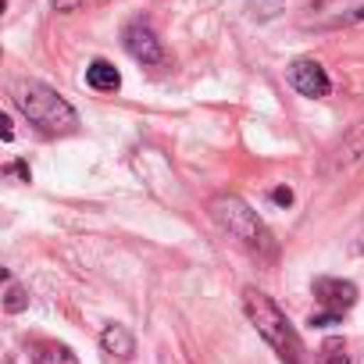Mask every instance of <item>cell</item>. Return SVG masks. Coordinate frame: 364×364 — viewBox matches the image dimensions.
Returning <instances> with one entry per match:
<instances>
[{
  "mask_svg": "<svg viewBox=\"0 0 364 364\" xmlns=\"http://www.w3.org/2000/svg\"><path fill=\"white\" fill-rule=\"evenodd\" d=\"M208 215L215 218V225H218L225 236H232V240H236L240 247H247L250 254H257V257H275V254H279V243H275L272 229L264 225V218H261L243 197H236V193H218V197L208 200Z\"/></svg>",
  "mask_w": 364,
  "mask_h": 364,
  "instance_id": "1",
  "label": "cell"
},
{
  "mask_svg": "<svg viewBox=\"0 0 364 364\" xmlns=\"http://www.w3.org/2000/svg\"><path fill=\"white\" fill-rule=\"evenodd\" d=\"M243 311H247V321L257 328V336H261L286 364H300V360H304L300 332L293 328V321L279 311V304H275L268 293L247 286V289H243Z\"/></svg>",
  "mask_w": 364,
  "mask_h": 364,
  "instance_id": "2",
  "label": "cell"
},
{
  "mask_svg": "<svg viewBox=\"0 0 364 364\" xmlns=\"http://www.w3.org/2000/svg\"><path fill=\"white\" fill-rule=\"evenodd\" d=\"M15 107H18L40 132H47V136H72V132L79 129L75 107H72L58 90H50L47 82L29 79V82L15 86Z\"/></svg>",
  "mask_w": 364,
  "mask_h": 364,
  "instance_id": "3",
  "label": "cell"
},
{
  "mask_svg": "<svg viewBox=\"0 0 364 364\" xmlns=\"http://www.w3.org/2000/svg\"><path fill=\"white\" fill-rule=\"evenodd\" d=\"M360 22H364V0H314L300 15V29H307V33L350 29Z\"/></svg>",
  "mask_w": 364,
  "mask_h": 364,
  "instance_id": "4",
  "label": "cell"
},
{
  "mask_svg": "<svg viewBox=\"0 0 364 364\" xmlns=\"http://www.w3.org/2000/svg\"><path fill=\"white\" fill-rule=\"evenodd\" d=\"M364 168V118L336 143V150L321 161V178L325 182H346Z\"/></svg>",
  "mask_w": 364,
  "mask_h": 364,
  "instance_id": "5",
  "label": "cell"
},
{
  "mask_svg": "<svg viewBox=\"0 0 364 364\" xmlns=\"http://www.w3.org/2000/svg\"><path fill=\"white\" fill-rule=\"evenodd\" d=\"M289 86H293L300 97L321 100V97H328L332 79H328V72H325L314 58H300V61H293V65H289Z\"/></svg>",
  "mask_w": 364,
  "mask_h": 364,
  "instance_id": "6",
  "label": "cell"
},
{
  "mask_svg": "<svg viewBox=\"0 0 364 364\" xmlns=\"http://www.w3.org/2000/svg\"><path fill=\"white\" fill-rule=\"evenodd\" d=\"M311 289H314L318 304H321L325 311H332V314H343V311H350V307L357 304V286H353V282H346V279L318 275Z\"/></svg>",
  "mask_w": 364,
  "mask_h": 364,
  "instance_id": "7",
  "label": "cell"
},
{
  "mask_svg": "<svg viewBox=\"0 0 364 364\" xmlns=\"http://www.w3.org/2000/svg\"><path fill=\"white\" fill-rule=\"evenodd\" d=\"M122 43H125V50H129L139 65H161V61H164L161 40H157V36H154V29H150V26H143V22L125 26Z\"/></svg>",
  "mask_w": 364,
  "mask_h": 364,
  "instance_id": "8",
  "label": "cell"
},
{
  "mask_svg": "<svg viewBox=\"0 0 364 364\" xmlns=\"http://www.w3.org/2000/svg\"><path fill=\"white\" fill-rule=\"evenodd\" d=\"M100 346H104L107 357H114V360H129V357L136 353V336H132L125 325H107V328L100 332Z\"/></svg>",
  "mask_w": 364,
  "mask_h": 364,
  "instance_id": "9",
  "label": "cell"
},
{
  "mask_svg": "<svg viewBox=\"0 0 364 364\" xmlns=\"http://www.w3.org/2000/svg\"><path fill=\"white\" fill-rule=\"evenodd\" d=\"M86 86L97 90V93H114V90L122 86V72H118L111 61L97 58V61H90V68H86Z\"/></svg>",
  "mask_w": 364,
  "mask_h": 364,
  "instance_id": "10",
  "label": "cell"
},
{
  "mask_svg": "<svg viewBox=\"0 0 364 364\" xmlns=\"http://www.w3.org/2000/svg\"><path fill=\"white\" fill-rule=\"evenodd\" d=\"M33 364H79V360H75V353H72L68 346H61V343H47V346L36 350Z\"/></svg>",
  "mask_w": 364,
  "mask_h": 364,
  "instance_id": "11",
  "label": "cell"
},
{
  "mask_svg": "<svg viewBox=\"0 0 364 364\" xmlns=\"http://www.w3.org/2000/svg\"><path fill=\"white\" fill-rule=\"evenodd\" d=\"M26 307H29V293H26V289H22V286H18V282H15L11 275H8V293H4V311H8V314H22Z\"/></svg>",
  "mask_w": 364,
  "mask_h": 364,
  "instance_id": "12",
  "label": "cell"
},
{
  "mask_svg": "<svg viewBox=\"0 0 364 364\" xmlns=\"http://www.w3.org/2000/svg\"><path fill=\"white\" fill-rule=\"evenodd\" d=\"M279 11H286V0H250V18L268 22V18H275Z\"/></svg>",
  "mask_w": 364,
  "mask_h": 364,
  "instance_id": "13",
  "label": "cell"
},
{
  "mask_svg": "<svg viewBox=\"0 0 364 364\" xmlns=\"http://www.w3.org/2000/svg\"><path fill=\"white\" fill-rule=\"evenodd\" d=\"M321 357H325V364H350L346 343H343V339H328V343L321 346Z\"/></svg>",
  "mask_w": 364,
  "mask_h": 364,
  "instance_id": "14",
  "label": "cell"
},
{
  "mask_svg": "<svg viewBox=\"0 0 364 364\" xmlns=\"http://www.w3.org/2000/svg\"><path fill=\"white\" fill-rule=\"evenodd\" d=\"M82 4H90V0H50L54 11H79Z\"/></svg>",
  "mask_w": 364,
  "mask_h": 364,
  "instance_id": "15",
  "label": "cell"
},
{
  "mask_svg": "<svg viewBox=\"0 0 364 364\" xmlns=\"http://www.w3.org/2000/svg\"><path fill=\"white\" fill-rule=\"evenodd\" d=\"M4 171H8V175H18L22 182H29V178H33V171H29V164H26V161H15V164H8Z\"/></svg>",
  "mask_w": 364,
  "mask_h": 364,
  "instance_id": "16",
  "label": "cell"
},
{
  "mask_svg": "<svg viewBox=\"0 0 364 364\" xmlns=\"http://www.w3.org/2000/svg\"><path fill=\"white\" fill-rule=\"evenodd\" d=\"M272 200H275L279 208H289V204H293V190H289V186H279V190H272Z\"/></svg>",
  "mask_w": 364,
  "mask_h": 364,
  "instance_id": "17",
  "label": "cell"
},
{
  "mask_svg": "<svg viewBox=\"0 0 364 364\" xmlns=\"http://www.w3.org/2000/svg\"><path fill=\"white\" fill-rule=\"evenodd\" d=\"M343 314H332V311H321V314H311V325H336Z\"/></svg>",
  "mask_w": 364,
  "mask_h": 364,
  "instance_id": "18",
  "label": "cell"
},
{
  "mask_svg": "<svg viewBox=\"0 0 364 364\" xmlns=\"http://www.w3.org/2000/svg\"><path fill=\"white\" fill-rule=\"evenodd\" d=\"M350 254H364V222L357 225V232H353V240H350Z\"/></svg>",
  "mask_w": 364,
  "mask_h": 364,
  "instance_id": "19",
  "label": "cell"
},
{
  "mask_svg": "<svg viewBox=\"0 0 364 364\" xmlns=\"http://www.w3.org/2000/svg\"><path fill=\"white\" fill-rule=\"evenodd\" d=\"M0 136H4V139H11V136H15V129H11V118H8V114L0 118Z\"/></svg>",
  "mask_w": 364,
  "mask_h": 364,
  "instance_id": "20",
  "label": "cell"
}]
</instances>
